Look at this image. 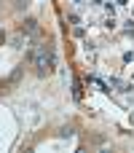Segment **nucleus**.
Wrapping results in <instances>:
<instances>
[{"instance_id": "1", "label": "nucleus", "mask_w": 134, "mask_h": 153, "mask_svg": "<svg viewBox=\"0 0 134 153\" xmlns=\"http://www.w3.org/2000/svg\"><path fill=\"white\" fill-rule=\"evenodd\" d=\"M32 62H35V73H38L40 78L51 75L54 67H56V51H54V46H40V48L35 51Z\"/></svg>"}, {"instance_id": "2", "label": "nucleus", "mask_w": 134, "mask_h": 153, "mask_svg": "<svg viewBox=\"0 0 134 153\" xmlns=\"http://www.w3.org/2000/svg\"><path fill=\"white\" fill-rule=\"evenodd\" d=\"M35 30H38V22H35V19H32V16H30V19H24V24H21V27H19V32H24V35H27V38H30V35H32V32H35Z\"/></svg>"}, {"instance_id": "3", "label": "nucleus", "mask_w": 134, "mask_h": 153, "mask_svg": "<svg viewBox=\"0 0 134 153\" xmlns=\"http://www.w3.org/2000/svg\"><path fill=\"white\" fill-rule=\"evenodd\" d=\"M24 43H27V35H24V32H16V35H13V40H11V46H13V48H24Z\"/></svg>"}, {"instance_id": "4", "label": "nucleus", "mask_w": 134, "mask_h": 153, "mask_svg": "<svg viewBox=\"0 0 134 153\" xmlns=\"http://www.w3.org/2000/svg\"><path fill=\"white\" fill-rule=\"evenodd\" d=\"M110 83H113L118 91H132V86H129V83H124V81H118V78H110Z\"/></svg>"}, {"instance_id": "5", "label": "nucleus", "mask_w": 134, "mask_h": 153, "mask_svg": "<svg viewBox=\"0 0 134 153\" xmlns=\"http://www.w3.org/2000/svg\"><path fill=\"white\" fill-rule=\"evenodd\" d=\"M27 5H30V0H13V8H16V11H24Z\"/></svg>"}, {"instance_id": "6", "label": "nucleus", "mask_w": 134, "mask_h": 153, "mask_svg": "<svg viewBox=\"0 0 134 153\" xmlns=\"http://www.w3.org/2000/svg\"><path fill=\"white\" fill-rule=\"evenodd\" d=\"M59 137H73V126H62L59 129Z\"/></svg>"}, {"instance_id": "7", "label": "nucleus", "mask_w": 134, "mask_h": 153, "mask_svg": "<svg viewBox=\"0 0 134 153\" xmlns=\"http://www.w3.org/2000/svg\"><path fill=\"white\" fill-rule=\"evenodd\" d=\"M105 27H107V30H113V27H115V19H113V16H107V19H105Z\"/></svg>"}, {"instance_id": "8", "label": "nucleus", "mask_w": 134, "mask_h": 153, "mask_svg": "<svg viewBox=\"0 0 134 153\" xmlns=\"http://www.w3.org/2000/svg\"><path fill=\"white\" fill-rule=\"evenodd\" d=\"M134 59V51H126V54H124V62H132Z\"/></svg>"}, {"instance_id": "9", "label": "nucleus", "mask_w": 134, "mask_h": 153, "mask_svg": "<svg viewBox=\"0 0 134 153\" xmlns=\"http://www.w3.org/2000/svg\"><path fill=\"white\" fill-rule=\"evenodd\" d=\"M5 43V30H0V46Z\"/></svg>"}, {"instance_id": "10", "label": "nucleus", "mask_w": 134, "mask_h": 153, "mask_svg": "<svg viewBox=\"0 0 134 153\" xmlns=\"http://www.w3.org/2000/svg\"><path fill=\"white\" fill-rule=\"evenodd\" d=\"M126 3H129V0H115V5H126Z\"/></svg>"}, {"instance_id": "11", "label": "nucleus", "mask_w": 134, "mask_h": 153, "mask_svg": "<svg viewBox=\"0 0 134 153\" xmlns=\"http://www.w3.org/2000/svg\"><path fill=\"white\" fill-rule=\"evenodd\" d=\"M102 3H105V0H91V5H102Z\"/></svg>"}, {"instance_id": "12", "label": "nucleus", "mask_w": 134, "mask_h": 153, "mask_svg": "<svg viewBox=\"0 0 134 153\" xmlns=\"http://www.w3.org/2000/svg\"><path fill=\"white\" fill-rule=\"evenodd\" d=\"M75 3H81V0H75Z\"/></svg>"}, {"instance_id": "13", "label": "nucleus", "mask_w": 134, "mask_h": 153, "mask_svg": "<svg viewBox=\"0 0 134 153\" xmlns=\"http://www.w3.org/2000/svg\"><path fill=\"white\" fill-rule=\"evenodd\" d=\"M0 3H3V0H0Z\"/></svg>"}]
</instances>
